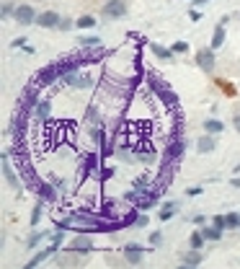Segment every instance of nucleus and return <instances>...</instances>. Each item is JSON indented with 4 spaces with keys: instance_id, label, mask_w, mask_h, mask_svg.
<instances>
[{
    "instance_id": "obj_5",
    "label": "nucleus",
    "mask_w": 240,
    "mask_h": 269,
    "mask_svg": "<svg viewBox=\"0 0 240 269\" xmlns=\"http://www.w3.org/2000/svg\"><path fill=\"white\" fill-rule=\"evenodd\" d=\"M65 251H78L80 256L96 251V246H93V241H91V233H78V236L70 241V246H68Z\"/></svg>"
},
{
    "instance_id": "obj_9",
    "label": "nucleus",
    "mask_w": 240,
    "mask_h": 269,
    "mask_svg": "<svg viewBox=\"0 0 240 269\" xmlns=\"http://www.w3.org/2000/svg\"><path fill=\"white\" fill-rule=\"evenodd\" d=\"M142 256H145V246H140V243H127L124 246V261L127 264L137 266L142 261Z\"/></svg>"
},
{
    "instance_id": "obj_32",
    "label": "nucleus",
    "mask_w": 240,
    "mask_h": 269,
    "mask_svg": "<svg viewBox=\"0 0 240 269\" xmlns=\"http://www.w3.org/2000/svg\"><path fill=\"white\" fill-rule=\"evenodd\" d=\"M225 217H227V231H235V228H240V215H237V212H227Z\"/></svg>"
},
{
    "instance_id": "obj_13",
    "label": "nucleus",
    "mask_w": 240,
    "mask_h": 269,
    "mask_svg": "<svg viewBox=\"0 0 240 269\" xmlns=\"http://www.w3.org/2000/svg\"><path fill=\"white\" fill-rule=\"evenodd\" d=\"M59 13H54V11H44V13H39L36 16V26H41V29H57L59 26Z\"/></svg>"
},
{
    "instance_id": "obj_7",
    "label": "nucleus",
    "mask_w": 240,
    "mask_h": 269,
    "mask_svg": "<svg viewBox=\"0 0 240 269\" xmlns=\"http://www.w3.org/2000/svg\"><path fill=\"white\" fill-rule=\"evenodd\" d=\"M11 150H6L3 155H0V161H3V176H6V182L13 187V189H18L21 187V182H18V176H16V171H13V163H11Z\"/></svg>"
},
{
    "instance_id": "obj_12",
    "label": "nucleus",
    "mask_w": 240,
    "mask_h": 269,
    "mask_svg": "<svg viewBox=\"0 0 240 269\" xmlns=\"http://www.w3.org/2000/svg\"><path fill=\"white\" fill-rule=\"evenodd\" d=\"M16 21L21 26H31L36 24V11L31 6H16Z\"/></svg>"
},
{
    "instance_id": "obj_19",
    "label": "nucleus",
    "mask_w": 240,
    "mask_h": 269,
    "mask_svg": "<svg viewBox=\"0 0 240 269\" xmlns=\"http://www.w3.org/2000/svg\"><path fill=\"white\" fill-rule=\"evenodd\" d=\"M217 148V140H214V134H204V138H199V143H196V150L199 153H212Z\"/></svg>"
},
{
    "instance_id": "obj_43",
    "label": "nucleus",
    "mask_w": 240,
    "mask_h": 269,
    "mask_svg": "<svg viewBox=\"0 0 240 269\" xmlns=\"http://www.w3.org/2000/svg\"><path fill=\"white\" fill-rule=\"evenodd\" d=\"M191 3H194V8H199V6H207L209 0H191Z\"/></svg>"
},
{
    "instance_id": "obj_8",
    "label": "nucleus",
    "mask_w": 240,
    "mask_h": 269,
    "mask_svg": "<svg viewBox=\"0 0 240 269\" xmlns=\"http://www.w3.org/2000/svg\"><path fill=\"white\" fill-rule=\"evenodd\" d=\"M98 161H101V155L98 153H85L83 155V166H80V182H85L96 168H98Z\"/></svg>"
},
{
    "instance_id": "obj_23",
    "label": "nucleus",
    "mask_w": 240,
    "mask_h": 269,
    "mask_svg": "<svg viewBox=\"0 0 240 269\" xmlns=\"http://www.w3.org/2000/svg\"><path fill=\"white\" fill-rule=\"evenodd\" d=\"M34 111H36V117H39L41 122H47V119H49V111H52V104H49V101H39Z\"/></svg>"
},
{
    "instance_id": "obj_39",
    "label": "nucleus",
    "mask_w": 240,
    "mask_h": 269,
    "mask_svg": "<svg viewBox=\"0 0 240 269\" xmlns=\"http://www.w3.org/2000/svg\"><path fill=\"white\" fill-rule=\"evenodd\" d=\"M202 192H204V187H189V189H186V194H189V197H199Z\"/></svg>"
},
{
    "instance_id": "obj_11",
    "label": "nucleus",
    "mask_w": 240,
    "mask_h": 269,
    "mask_svg": "<svg viewBox=\"0 0 240 269\" xmlns=\"http://www.w3.org/2000/svg\"><path fill=\"white\" fill-rule=\"evenodd\" d=\"M214 62H217V60H214V50H212V47H209V50L204 47V50L196 52V65H199L204 73H212V70H214Z\"/></svg>"
},
{
    "instance_id": "obj_26",
    "label": "nucleus",
    "mask_w": 240,
    "mask_h": 269,
    "mask_svg": "<svg viewBox=\"0 0 240 269\" xmlns=\"http://www.w3.org/2000/svg\"><path fill=\"white\" fill-rule=\"evenodd\" d=\"M44 205H47V202H44V199H39L36 205H34V210H31V226H34V228L39 226V220H41V212H44Z\"/></svg>"
},
{
    "instance_id": "obj_34",
    "label": "nucleus",
    "mask_w": 240,
    "mask_h": 269,
    "mask_svg": "<svg viewBox=\"0 0 240 269\" xmlns=\"http://www.w3.org/2000/svg\"><path fill=\"white\" fill-rule=\"evenodd\" d=\"M73 26H75L73 18H59V26H57V29H59V31H70Z\"/></svg>"
},
{
    "instance_id": "obj_22",
    "label": "nucleus",
    "mask_w": 240,
    "mask_h": 269,
    "mask_svg": "<svg viewBox=\"0 0 240 269\" xmlns=\"http://www.w3.org/2000/svg\"><path fill=\"white\" fill-rule=\"evenodd\" d=\"M147 184H150V176H147V173H142V176H137L135 182H132V189H135L137 194H142V192H150V187H147Z\"/></svg>"
},
{
    "instance_id": "obj_44",
    "label": "nucleus",
    "mask_w": 240,
    "mask_h": 269,
    "mask_svg": "<svg viewBox=\"0 0 240 269\" xmlns=\"http://www.w3.org/2000/svg\"><path fill=\"white\" fill-rule=\"evenodd\" d=\"M232 127L240 132V114H235V119H232Z\"/></svg>"
},
{
    "instance_id": "obj_17",
    "label": "nucleus",
    "mask_w": 240,
    "mask_h": 269,
    "mask_svg": "<svg viewBox=\"0 0 240 269\" xmlns=\"http://www.w3.org/2000/svg\"><path fill=\"white\" fill-rule=\"evenodd\" d=\"M62 80L68 83V85H75V88H91V83H93L88 75H80L78 70H75V73H68V75H62Z\"/></svg>"
},
{
    "instance_id": "obj_27",
    "label": "nucleus",
    "mask_w": 240,
    "mask_h": 269,
    "mask_svg": "<svg viewBox=\"0 0 240 269\" xmlns=\"http://www.w3.org/2000/svg\"><path fill=\"white\" fill-rule=\"evenodd\" d=\"M222 129H225V124L220 119H207L204 122V132H209V134H220Z\"/></svg>"
},
{
    "instance_id": "obj_1",
    "label": "nucleus",
    "mask_w": 240,
    "mask_h": 269,
    "mask_svg": "<svg viewBox=\"0 0 240 269\" xmlns=\"http://www.w3.org/2000/svg\"><path fill=\"white\" fill-rule=\"evenodd\" d=\"M145 80H147V88H150V91L160 99V104H165V109H170V111L178 109V96L168 88V83H163L155 73H145Z\"/></svg>"
},
{
    "instance_id": "obj_3",
    "label": "nucleus",
    "mask_w": 240,
    "mask_h": 269,
    "mask_svg": "<svg viewBox=\"0 0 240 269\" xmlns=\"http://www.w3.org/2000/svg\"><path fill=\"white\" fill-rule=\"evenodd\" d=\"M184 150H186V140H184V138H170V140H168V145H165V150H163V161L181 163Z\"/></svg>"
},
{
    "instance_id": "obj_30",
    "label": "nucleus",
    "mask_w": 240,
    "mask_h": 269,
    "mask_svg": "<svg viewBox=\"0 0 240 269\" xmlns=\"http://www.w3.org/2000/svg\"><path fill=\"white\" fill-rule=\"evenodd\" d=\"M78 256H80L78 251H70V256H59L57 261H59V266H75V264H80Z\"/></svg>"
},
{
    "instance_id": "obj_40",
    "label": "nucleus",
    "mask_w": 240,
    "mask_h": 269,
    "mask_svg": "<svg viewBox=\"0 0 240 269\" xmlns=\"http://www.w3.org/2000/svg\"><path fill=\"white\" fill-rule=\"evenodd\" d=\"M191 220H194V222H196V226H202V222H204V220H207V217H204V215H194V217H191Z\"/></svg>"
},
{
    "instance_id": "obj_18",
    "label": "nucleus",
    "mask_w": 240,
    "mask_h": 269,
    "mask_svg": "<svg viewBox=\"0 0 240 269\" xmlns=\"http://www.w3.org/2000/svg\"><path fill=\"white\" fill-rule=\"evenodd\" d=\"M34 192H36V197H39V199H44V202H54V187H52V184H47V182H36Z\"/></svg>"
},
{
    "instance_id": "obj_36",
    "label": "nucleus",
    "mask_w": 240,
    "mask_h": 269,
    "mask_svg": "<svg viewBox=\"0 0 240 269\" xmlns=\"http://www.w3.org/2000/svg\"><path fill=\"white\" fill-rule=\"evenodd\" d=\"M150 243H152V246H160V243H163V233H160V231H152V233H150Z\"/></svg>"
},
{
    "instance_id": "obj_38",
    "label": "nucleus",
    "mask_w": 240,
    "mask_h": 269,
    "mask_svg": "<svg viewBox=\"0 0 240 269\" xmlns=\"http://www.w3.org/2000/svg\"><path fill=\"white\" fill-rule=\"evenodd\" d=\"M11 16H16V8H13L11 3H6V6H3V18H11Z\"/></svg>"
},
{
    "instance_id": "obj_10",
    "label": "nucleus",
    "mask_w": 240,
    "mask_h": 269,
    "mask_svg": "<svg viewBox=\"0 0 240 269\" xmlns=\"http://www.w3.org/2000/svg\"><path fill=\"white\" fill-rule=\"evenodd\" d=\"M127 13V0H106L103 3V16L106 18H122Z\"/></svg>"
},
{
    "instance_id": "obj_4",
    "label": "nucleus",
    "mask_w": 240,
    "mask_h": 269,
    "mask_svg": "<svg viewBox=\"0 0 240 269\" xmlns=\"http://www.w3.org/2000/svg\"><path fill=\"white\" fill-rule=\"evenodd\" d=\"M129 148H132L135 158H137V161H142L145 166H150L152 161H155V148H152V143H150V140H137L135 145H129Z\"/></svg>"
},
{
    "instance_id": "obj_45",
    "label": "nucleus",
    "mask_w": 240,
    "mask_h": 269,
    "mask_svg": "<svg viewBox=\"0 0 240 269\" xmlns=\"http://www.w3.org/2000/svg\"><path fill=\"white\" fill-rule=\"evenodd\" d=\"M230 187H235V189H240V178L235 176V178H230Z\"/></svg>"
},
{
    "instance_id": "obj_21",
    "label": "nucleus",
    "mask_w": 240,
    "mask_h": 269,
    "mask_svg": "<svg viewBox=\"0 0 240 269\" xmlns=\"http://www.w3.org/2000/svg\"><path fill=\"white\" fill-rule=\"evenodd\" d=\"M225 44V24H217L214 26V34H212V41H209V47L212 50H220Z\"/></svg>"
},
{
    "instance_id": "obj_16",
    "label": "nucleus",
    "mask_w": 240,
    "mask_h": 269,
    "mask_svg": "<svg viewBox=\"0 0 240 269\" xmlns=\"http://www.w3.org/2000/svg\"><path fill=\"white\" fill-rule=\"evenodd\" d=\"M202 261H204L202 249H191V246H189V251L181 254V264H184V266H199Z\"/></svg>"
},
{
    "instance_id": "obj_28",
    "label": "nucleus",
    "mask_w": 240,
    "mask_h": 269,
    "mask_svg": "<svg viewBox=\"0 0 240 269\" xmlns=\"http://www.w3.org/2000/svg\"><path fill=\"white\" fill-rule=\"evenodd\" d=\"M173 215H176V202H165V205H163V210H160V215H158V217H160L163 222H168V220H170Z\"/></svg>"
},
{
    "instance_id": "obj_20",
    "label": "nucleus",
    "mask_w": 240,
    "mask_h": 269,
    "mask_svg": "<svg viewBox=\"0 0 240 269\" xmlns=\"http://www.w3.org/2000/svg\"><path fill=\"white\" fill-rule=\"evenodd\" d=\"M202 233H204V238H207V243H217V241H222V228H217L214 222L212 226H207V228H202Z\"/></svg>"
},
{
    "instance_id": "obj_6",
    "label": "nucleus",
    "mask_w": 240,
    "mask_h": 269,
    "mask_svg": "<svg viewBox=\"0 0 240 269\" xmlns=\"http://www.w3.org/2000/svg\"><path fill=\"white\" fill-rule=\"evenodd\" d=\"M57 251H59V243H54V241H52V243L47 246V249L36 251V254H34L26 264H24V269H34V266H39V264H44V261H47V259H52Z\"/></svg>"
},
{
    "instance_id": "obj_2",
    "label": "nucleus",
    "mask_w": 240,
    "mask_h": 269,
    "mask_svg": "<svg viewBox=\"0 0 240 269\" xmlns=\"http://www.w3.org/2000/svg\"><path fill=\"white\" fill-rule=\"evenodd\" d=\"M62 75H59V67H57V62H49V65H44L41 70L36 73V78H34V83L39 85V88H47V85H52V83H57Z\"/></svg>"
},
{
    "instance_id": "obj_41",
    "label": "nucleus",
    "mask_w": 240,
    "mask_h": 269,
    "mask_svg": "<svg viewBox=\"0 0 240 269\" xmlns=\"http://www.w3.org/2000/svg\"><path fill=\"white\" fill-rule=\"evenodd\" d=\"M191 21H202V13H199V11H196V8L191 11Z\"/></svg>"
},
{
    "instance_id": "obj_46",
    "label": "nucleus",
    "mask_w": 240,
    "mask_h": 269,
    "mask_svg": "<svg viewBox=\"0 0 240 269\" xmlns=\"http://www.w3.org/2000/svg\"><path fill=\"white\" fill-rule=\"evenodd\" d=\"M235 173H240V163H237V166H235Z\"/></svg>"
},
{
    "instance_id": "obj_25",
    "label": "nucleus",
    "mask_w": 240,
    "mask_h": 269,
    "mask_svg": "<svg viewBox=\"0 0 240 269\" xmlns=\"http://www.w3.org/2000/svg\"><path fill=\"white\" fill-rule=\"evenodd\" d=\"M204 243H207V238H204L202 231H194L189 236V246H191V249H204Z\"/></svg>"
},
{
    "instance_id": "obj_24",
    "label": "nucleus",
    "mask_w": 240,
    "mask_h": 269,
    "mask_svg": "<svg viewBox=\"0 0 240 269\" xmlns=\"http://www.w3.org/2000/svg\"><path fill=\"white\" fill-rule=\"evenodd\" d=\"M47 236H49L47 231H34V233L29 236V241H26V249H36V246H39L41 241H44Z\"/></svg>"
},
{
    "instance_id": "obj_33",
    "label": "nucleus",
    "mask_w": 240,
    "mask_h": 269,
    "mask_svg": "<svg viewBox=\"0 0 240 269\" xmlns=\"http://www.w3.org/2000/svg\"><path fill=\"white\" fill-rule=\"evenodd\" d=\"M176 55H186L189 52V41H173V47H170Z\"/></svg>"
},
{
    "instance_id": "obj_42",
    "label": "nucleus",
    "mask_w": 240,
    "mask_h": 269,
    "mask_svg": "<svg viewBox=\"0 0 240 269\" xmlns=\"http://www.w3.org/2000/svg\"><path fill=\"white\" fill-rule=\"evenodd\" d=\"M111 173H114L111 168H101V178H108V176H111Z\"/></svg>"
},
{
    "instance_id": "obj_29",
    "label": "nucleus",
    "mask_w": 240,
    "mask_h": 269,
    "mask_svg": "<svg viewBox=\"0 0 240 269\" xmlns=\"http://www.w3.org/2000/svg\"><path fill=\"white\" fill-rule=\"evenodd\" d=\"M96 24H98V21H96L93 16H80V18L75 21V26H78V29H93Z\"/></svg>"
},
{
    "instance_id": "obj_35",
    "label": "nucleus",
    "mask_w": 240,
    "mask_h": 269,
    "mask_svg": "<svg viewBox=\"0 0 240 269\" xmlns=\"http://www.w3.org/2000/svg\"><path fill=\"white\" fill-rule=\"evenodd\" d=\"M212 222H214V226H217V228H222V231H227V217H225V215H214V217H212Z\"/></svg>"
},
{
    "instance_id": "obj_37",
    "label": "nucleus",
    "mask_w": 240,
    "mask_h": 269,
    "mask_svg": "<svg viewBox=\"0 0 240 269\" xmlns=\"http://www.w3.org/2000/svg\"><path fill=\"white\" fill-rule=\"evenodd\" d=\"M147 222H150V217H147V212H145V215H137L135 226H137V228H147Z\"/></svg>"
},
{
    "instance_id": "obj_31",
    "label": "nucleus",
    "mask_w": 240,
    "mask_h": 269,
    "mask_svg": "<svg viewBox=\"0 0 240 269\" xmlns=\"http://www.w3.org/2000/svg\"><path fill=\"white\" fill-rule=\"evenodd\" d=\"M78 41H80V47H83V50H88V47H98V44H101V39H98V36H80Z\"/></svg>"
},
{
    "instance_id": "obj_15",
    "label": "nucleus",
    "mask_w": 240,
    "mask_h": 269,
    "mask_svg": "<svg viewBox=\"0 0 240 269\" xmlns=\"http://www.w3.org/2000/svg\"><path fill=\"white\" fill-rule=\"evenodd\" d=\"M155 202H158V192H142L140 197H137V202H135V207L140 210V212H147L152 205H155Z\"/></svg>"
},
{
    "instance_id": "obj_14",
    "label": "nucleus",
    "mask_w": 240,
    "mask_h": 269,
    "mask_svg": "<svg viewBox=\"0 0 240 269\" xmlns=\"http://www.w3.org/2000/svg\"><path fill=\"white\" fill-rule=\"evenodd\" d=\"M150 52L163 62H176V52H173L170 47H163V44H158V41H150Z\"/></svg>"
}]
</instances>
